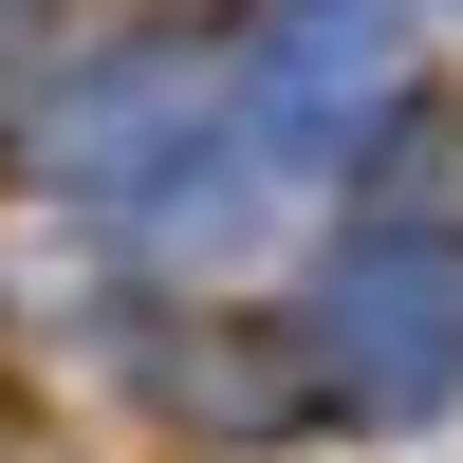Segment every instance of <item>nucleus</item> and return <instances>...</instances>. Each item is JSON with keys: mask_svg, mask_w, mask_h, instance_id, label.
I'll return each mask as SVG.
<instances>
[{"mask_svg": "<svg viewBox=\"0 0 463 463\" xmlns=\"http://www.w3.org/2000/svg\"><path fill=\"white\" fill-rule=\"evenodd\" d=\"M353 371H371V390H427V371H445V297L427 279H371L353 297Z\"/></svg>", "mask_w": 463, "mask_h": 463, "instance_id": "obj_1", "label": "nucleus"}]
</instances>
